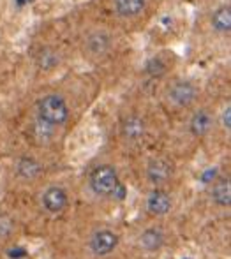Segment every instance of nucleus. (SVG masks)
Instances as JSON below:
<instances>
[{"mask_svg":"<svg viewBox=\"0 0 231 259\" xmlns=\"http://www.w3.org/2000/svg\"><path fill=\"white\" fill-rule=\"evenodd\" d=\"M69 118V106L65 99L58 94L45 96L37 103V122L45 123L46 127L64 125Z\"/></svg>","mask_w":231,"mask_h":259,"instance_id":"obj_1","label":"nucleus"},{"mask_svg":"<svg viewBox=\"0 0 231 259\" xmlns=\"http://www.w3.org/2000/svg\"><path fill=\"white\" fill-rule=\"evenodd\" d=\"M90 189L95 192L97 196H113L115 191L119 189L120 180L117 171L111 166H99L90 173L89 178Z\"/></svg>","mask_w":231,"mask_h":259,"instance_id":"obj_2","label":"nucleus"},{"mask_svg":"<svg viewBox=\"0 0 231 259\" xmlns=\"http://www.w3.org/2000/svg\"><path fill=\"white\" fill-rule=\"evenodd\" d=\"M198 97V89L194 87V83L187 81V79H178L168 90V99L177 108H187L196 101Z\"/></svg>","mask_w":231,"mask_h":259,"instance_id":"obj_3","label":"nucleus"},{"mask_svg":"<svg viewBox=\"0 0 231 259\" xmlns=\"http://www.w3.org/2000/svg\"><path fill=\"white\" fill-rule=\"evenodd\" d=\"M111 48V35L106 30H94L85 39V52L94 58L104 57Z\"/></svg>","mask_w":231,"mask_h":259,"instance_id":"obj_4","label":"nucleus"},{"mask_svg":"<svg viewBox=\"0 0 231 259\" xmlns=\"http://www.w3.org/2000/svg\"><path fill=\"white\" fill-rule=\"evenodd\" d=\"M117 245H119V236L108 229L94 233V236L90 238V250L95 256H106V254L113 252Z\"/></svg>","mask_w":231,"mask_h":259,"instance_id":"obj_5","label":"nucleus"},{"mask_svg":"<svg viewBox=\"0 0 231 259\" xmlns=\"http://www.w3.org/2000/svg\"><path fill=\"white\" fill-rule=\"evenodd\" d=\"M173 175V166L164 159H153L146 166V178L150 180V184L153 185H163Z\"/></svg>","mask_w":231,"mask_h":259,"instance_id":"obj_6","label":"nucleus"},{"mask_svg":"<svg viewBox=\"0 0 231 259\" xmlns=\"http://www.w3.org/2000/svg\"><path fill=\"white\" fill-rule=\"evenodd\" d=\"M43 206L50 213H60L67 206V192L62 187H48L43 194Z\"/></svg>","mask_w":231,"mask_h":259,"instance_id":"obj_7","label":"nucleus"},{"mask_svg":"<svg viewBox=\"0 0 231 259\" xmlns=\"http://www.w3.org/2000/svg\"><path fill=\"white\" fill-rule=\"evenodd\" d=\"M43 173V166L34 157H21L16 162V175L25 182H32L39 178Z\"/></svg>","mask_w":231,"mask_h":259,"instance_id":"obj_8","label":"nucleus"},{"mask_svg":"<svg viewBox=\"0 0 231 259\" xmlns=\"http://www.w3.org/2000/svg\"><path fill=\"white\" fill-rule=\"evenodd\" d=\"M146 210L152 215H166L171 210V198L163 191H152L146 198Z\"/></svg>","mask_w":231,"mask_h":259,"instance_id":"obj_9","label":"nucleus"},{"mask_svg":"<svg viewBox=\"0 0 231 259\" xmlns=\"http://www.w3.org/2000/svg\"><path fill=\"white\" fill-rule=\"evenodd\" d=\"M212 125H214V118L212 115L207 111V109H200L192 115L189 122V129L194 136H207L208 133L212 131Z\"/></svg>","mask_w":231,"mask_h":259,"instance_id":"obj_10","label":"nucleus"},{"mask_svg":"<svg viewBox=\"0 0 231 259\" xmlns=\"http://www.w3.org/2000/svg\"><path fill=\"white\" fill-rule=\"evenodd\" d=\"M145 134V120L138 115L127 116L122 122V136L129 141H138Z\"/></svg>","mask_w":231,"mask_h":259,"instance_id":"obj_11","label":"nucleus"},{"mask_svg":"<svg viewBox=\"0 0 231 259\" xmlns=\"http://www.w3.org/2000/svg\"><path fill=\"white\" fill-rule=\"evenodd\" d=\"M229 178H219L212 184V199L219 206H229L231 203V187Z\"/></svg>","mask_w":231,"mask_h":259,"instance_id":"obj_12","label":"nucleus"},{"mask_svg":"<svg viewBox=\"0 0 231 259\" xmlns=\"http://www.w3.org/2000/svg\"><path fill=\"white\" fill-rule=\"evenodd\" d=\"M146 0H113V7H115V13L119 16L131 18L136 16L145 9Z\"/></svg>","mask_w":231,"mask_h":259,"instance_id":"obj_13","label":"nucleus"},{"mask_svg":"<svg viewBox=\"0 0 231 259\" xmlns=\"http://www.w3.org/2000/svg\"><path fill=\"white\" fill-rule=\"evenodd\" d=\"M163 243H164V235H163V231L157 228H148L139 236V245L145 250H150V252L161 249Z\"/></svg>","mask_w":231,"mask_h":259,"instance_id":"obj_14","label":"nucleus"},{"mask_svg":"<svg viewBox=\"0 0 231 259\" xmlns=\"http://www.w3.org/2000/svg\"><path fill=\"white\" fill-rule=\"evenodd\" d=\"M212 27L221 34H228L231 28V11L229 6H222L212 16Z\"/></svg>","mask_w":231,"mask_h":259,"instance_id":"obj_15","label":"nucleus"},{"mask_svg":"<svg viewBox=\"0 0 231 259\" xmlns=\"http://www.w3.org/2000/svg\"><path fill=\"white\" fill-rule=\"evenodd\" d=\"M37 64L41 69H53L58 65V55L53 50H43L37 55Z\"/></svg>","mask_w":231,"mask_h":259,"instance_id":"obj_16","label":"nucleus"},{"mask_svg":"<svg viewBox=\"0 0 231 259\" xmlns=\"http://www.w3.org/2000/svg\"><path fill=\"white\" fill-rule=\"evenodd\" d=\"M13 229H14L13 219H11L9 215H6V213H0V240H4V238H7V236H11Z\"/></svg>","mask_w":231,"mask_h":259,"instance_id":"obj_17","label":"nucleus"},{"mask_svg":"<svg viewBox=\"0 0 231 259\" xmlns=\"http://www.w3.org/2000/svg\"><path fill=\"white\" fill-rule=\"evenodd\" d=\"M146 71L152 76H161L166 71V65H164V62L159 60V58H152V60L148 62V65H146Z\"/></svg>","mask_w":231,"mask_h":259,"instance_id":"obj_18","label":"nucleus"},{"mask_svg":"<svg viewBox=\"0 0 231 259\" xmlns=\"http://www.w3.org/2000/svg\"><path fill=\"white\" fill-rule=\"evenodd\" d=\"M217 178V167H212V169H207L203 175H201V180L205 182V184H212V182Z\"/></svg>","mask_w":231,"mask_h":259,"instance_id":"obj_19","label":"nucleus"},{"mask_svg":"<svg viewBox=\"0 0 231 259\" xmlns=\"http://www.w3.org/2000/svg\"><path fill=\"white\" fill-rule=\"evenodd\" d=\"M229 116H231V108H229V106H226L224 113H222V127H224L226 131H229V127H231Z\"/></svg>","mask_w":231,"mask_h":259,"instance_id":"obj_20","label":"nucleus"},{"mask_svg":"<svg viewBox=\"0 0 231 259\" xmlns=\"http://www.w3.org/2000/svg\"><path fill=\"white\" fill-rule=\"evenodd\" d=\"M9 256L13 259H21L27 256V252H25L23 249H13V250H9Z\"/></svg>","mask_w":231,"mask_h":259,"instance_id":"obj_21","label":"nucleus"}]
</instances>
